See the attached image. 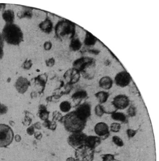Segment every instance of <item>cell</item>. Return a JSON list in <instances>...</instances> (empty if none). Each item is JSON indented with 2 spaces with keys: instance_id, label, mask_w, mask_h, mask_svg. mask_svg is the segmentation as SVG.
I'll return each instance as SVG.
<instances>
[{
  "instance_id": "4fadbf2b",
  "label": "cell",
  "mask_w": 159,
  "mask_h": 161,
  "mask_svg": "<svg viewBox=\"0 0 159 161\" xmlns=\"http://www.w3.org/2000/svg\"><path fill=\"white\" fill-rule=\"evenodd\" d=\"M30 85V82L28 79L20 76L16 81L15 87L19 93L24 94L27 92Z\"/></svg>"
},
{
  "instance_id": "9c48e42d",
  "label": "cell",
  "mask_w": 159,
  "mask_h": 161,
  "mask_svg": "<svg viewBox=\"0 0 159 161\" xmlns=\"http://www.w3.org/2000/svg\"><path fill=\"white\" fill-rule=\"evenodd\" d=\"M81 76L80 72L72 67L66 71L63 77L68 85H71L78 82Z\"/></svg>"
},
{
  "instance_id": "f35d334b",
  "label": "cell",
  "mask_w": 159,
  "mask_h": 161,
  "mask_svg": "<svg viewBox=\"0 0 159 161\" xmlns=\"http://www.w3.org/2000/svg\"><path fill=\"white\" fill-rule=\"evenodd\" d=\"M26 131L29 135L31 136V135H34V134L35 133V128L34 127L33 125H32L27 128Z\"/></svg>"
},
{
  "instance_id": "4dcf8cb0",
  "label": "cell",
  "mask_w": 159,
  "mask_h": 161,
  "mask_svg": "<svg viewBox=\"0 0 159 161\" xmlns=\"http://www.w3.org/2000/svg\"><path fill=\"white\" fill-rule=\"evenodd\" d=\"M137 113V108L134 106H129L128 109H127V114L128 117H133L136 116Z\"/></svg>"
},
{
  "instance_id": "52a82bcc",
  "label": "cell",
  "mask_w": 159,
  "mask_h": 161,
  "mask_svg": "<svg viewBox=\"0 0 159 161\" xmlns=\"http://www.w3.org/2000/svg\"><path fill=\"white\" fill-rule=\"evenodd\" d=\"M132 78L130 74L126 71L119 72L116 74L114 81L116 85L120 88H125L130 84Z\"/></svg>"
},
{
  "instance_id": "f1b7e54d",
  "label": "cell",
  "mask_w": 159,
  "mask_h": 161,
  "mask_svg": "<svg viewBox=\"0 0 159 161\" xmlns=\"http://www.w3.org/2000/svg\"><path fill=\"white\" fill-rule=\"evenodd\" d=\"M112 141L117 146L122 147L124 145V142L120 137L117 135H114L112 137Z\"/></svg>"
},
{
  "instance_id": "7bdbcfd3",
  "label": "cell",
  "mask_w": 159,
  "mask_h": 161,
  "mask_svg": "<svg viewBox=\"0 0 159 161\" xmlns=\"http://www.w3.org/2000/svg\"><path fill=\"white\" fill-rule=\"evenodd\" d=\"M4 41L2 37L1 33H0V49L4 48Z\"/></svg>"
},
{
  "instance_id": "ab89813d",
  "label": "cell",
  "mask_w": 159,
  "mask_h": 161,
  "mask_svg": "<svg viewBox=\"0 0 159 161\" xmlns=\"http://www.w3.org/2000/svg\"><path fill=\"white\" fill-rule=\"evenodd\" d=\"M88 52L93 55H98L100 53L101 51L98 49H89Z\"/></svg>"
},
{
  "instance_id": "c3c4849f",
  "label": "cell",
  "mask_w": 159,
  "mask_h": 161,
  "mask_svg": "<svg viewBox=\"0 0 159 161\" xmlns=\"http://www.w3.org/2000/svg\"><path fill=\"white\" fill-rule=\"evenodd\" d=\"M66 161H76V160L74 157H69L67 158Z\"/></svg>"
},
{
  "instance_id": "8fae6325",
  "label": "cell",
  "mask_w": 159,
  "mask_h": 161,
  "mask_svg": "<svg viewBox=\"0 0 159 161\" xmlns=\"http://www.w3.org/2000/svg\"><path fill=\"white\" fill-rule=\"evenodd\" d=\"M94 130L96 135L100 137L102 140H105L110 135V128L108 125L104 122L96 123Z\"/></svg>"
},
{
  "instance_id": "ee69618b",
  "label": "cell",
  "mask_w": 159,
  "mask_h": 161,
  "mask_svg": "<svg viewBox=\"0 0 159 161\" xmlns=\"http://www.w3.org/2000/svg\"><path fill=\"white\" fill-rule=\"evenodd\" d=\"M33 126H34V128L37 130H41V124L40 122H37L35 123V124H34L33 125Z\"/></svg>"
},
{
  "instance_id": "7dc6e473",
  "label": "cell",
  "mask_w": 159,
  "mask_h": 161,
  "mask_svg": "<svg viewBox=\"0 0 159 161\" xmlns=\"http://www.w3.org/2000/svg\"><path fill=\"white\" fill-rule=\"evenodd\" d=\"M6 8V4H0V11H4Z\"/></svg>"
},
{
  "instance_id": "44dd1931",
  "label": "cell",
  "mask_w": 159,
  "mask_h": 161,
  "mask_svg": "<svg viewBox=\"0 0 159 161\" xmlns=\"http://www.w3.org/2000/svg\"><path fill=\"white\" fill-rule=\"evenodd\" d=\"M94 96L99 102V104H103L107 102L110 97V94L105 91H100L95 93Z\"/></svg>"
},
{
  "instance_id": "83f0119b",
  "label": "cell",
  "mask_w": 159,
  "mask_h": 161,
  "mask_svg": "<svg viewBox=\"0 0 159 161\" xmlns=\"http://www.w3.org/2000/svg\"><path fill=\"white\" fill-rule=\"evenodd\" d=\"M94 111L95 115L98 117H102L105 114L104 109L102 104L96 105L95 107Z\"/></svg>"
},
{
  "instance_id": "2e32d148",
  "label": "cell",
  "mask_w": 159,
  "mask_h": 161,
  "mask_svg": "<svg viewBox=\"0 0 159 161\" xmlns=\"http://www.w3.org/2000/svg\"><path fill=\"white\" fill-rule=\"evenodd\" d=\"M102 140L97 135H87L85 141V145L92 149H95L101 144Z\"/></svg>"
},
{
  "instance_id": "cb8c5ba5",
  "label": "cell",
  "mask_w": 159,
  "mask_h": 161,
  "mask_svg": "<svg viewBox=\"0 0 159 161\" xmlns=\"http://www.w3.org/2000/svg\"><path fill=\"white\" fill-rule=\"evenodd\" d=\"M50 112L47 111V108L44 105H41L39 107L38 116L43 121L48 120Z\"/></svg>"
},
{
  "instance_id": "603a6c76",
  "label": "cell",
  "mask_w": 159,
  "mask_h": 161,
  "mask_svg": "<svg viewBox=\"0 0 159 161\" xmlns=\"http://www.w3.org/2000/svg\"><path fill=\"white\" fill-rule=\"evenodd\" d=\"M17 16L19 19H31L33 16V12L32 9L25 8L18 12Z\"/></svg>"
},
{
  "instance_id": "60d3db41",
  "label": "cell",
  "mask_w": 159,
  "mask_h": 161,
  "mask_svg": "<svg viewBox=\"0 0 159 161\" xmlns=\"http://www.w3.org/2000/svg\"><path fill=\"white\" fill-rule=\"evenodd\" d=\"M32 119H31V118L29 117L28 116L26 115L25 118H24V122H25V123L24 124V125H29L31 124V123L32 122Z\"/></svg>"
},
{
  "instance_id": "d6a6232c",
  "label": "cell",
  "mask_w": 159,
  "mask_h": 161,
  "mask_svg": "<svg viewBox=\"0 0 159 161\" xmlns=\"http://www.w3.org/2000/svg\"><path fill=\"white\" fill-rule=\"evenodd\" d=\"M102 161H114L115 160V155L111 153H107L101 155Z\"/></svg>"
},
{
  "instance_id": "ac0fdd59",
  "label": "cell",
  "mask_w": 159,
  "mask_h": 161,
  "mask_svg": "<svg viewBox=\"0 0 159 161\" xmlns=\"http://www.w3.org/2000/svg\"><path fill=\"white\" fill-rule=\"evenodd\" d=\"M2 18L6 24L14 23L15 19V12L11 9L4 10L2 13Z\"/></svg>"
},
{
  "instance_id": "1f68e13d",
  "label": "cell",
  "mask_w": 159,
  "mask_h": 161,
  "mask_svg": "<svg viewBox=\"0 0 159 161\" xmlns=\"http://www.w3.org/2000/svg\"><path fill=\"white\" fill-rule=\"evenodd\" d=\"M33 66L32 60L30 59H27L24 61L22 65V67L25 70H29Z\"/></svg>"
},
{
  "instance_id": "9a60e30c",
  "label": "cell",
  "mask_w": 159,
  "mask_h": 161,
  "mask_svg": "<svg viewBox=\"0 0 159 161\" xmlns=\"http://www.w3.org/2000/svg\"><path fill=\"white\" fill-rule=\"evenodd\" d=\"M39 27L41 31L46 34H50L53 31L54 25L51 19L49 17H46L39 23Z\"/></svg>"
},
{
  "instance_id": "d4e9b609",
  "label": "cell",
  "mask_w": 159,
  "mask_h": 161,
  "mask_svg": "<svg viewBox=\"0 0 159 161\" xmlns=\"http://www.w3.org/2000/svg\"><path fill=\"white\" fill-rule=\"evenodd\" d=\"M87 97H88V93L86 91L81 90L75 92L72 95L71 98L73 100H82L87 98Z\"/></svg>"
},
{
  "instance_id": "ffe728a7",
  "label": "cell",
  "mask_w": 159,
  "mask_h": 161,
  "mask_svg": "<svg viewBox=\"0 0 159 161\" xmlns=\"http://www.w3.org/2000/svg\"><path fill=\"white\" fill-rule=\"evenodd\" d=\"M82 46L83 44L80 40L78 38H75L74 37L71 40L69 44V48L72 51L75 52L80 50L82 48Z\"/></svg>"
},
{
  "instance_id": "816d5d0a",
  "label": "cell",
  "mask_w": 159,
  "mask_h": 161,
  "mask_svg": "<svg viewBox=\"0 0 159 161\" xmlns=\"http://www.w3.org/2000/svg\"></svg>"
},
{
  "instance_id": "d590c367",
  "label": "cell",
  "mask_w": 159,
  "mask_h": 161,
  "mask_svg": "<svg viewBox=\"0 0 159 161\" xmlns=\"http://www.w3.org/2000/svg\"><path fill=\"white\" fill-rule=\"evenodd\" d=\"M45 63L46 67H52L55 65L56 60H55V58L51 57V58H49V59L46 60Z\"/></svg>"
},
{
  "instance_id": "681fc988",
  "label": "cell",
  "mask_w": 159,
  "mask_h": 161,
  "mask_svg": "<svg viewBox=\"0 0 159 161\" xmlns=\"http://www.w3.org/2000/svg\"><path fill=\"white\" fill-rule=\"evenodd\" d=\"M9 123H10V124H11V125H13L14 124H13V123L15 124L14 123V122H13V121H10V122H9Z\"/></svg>"
},
{
  "instance_id": "8992f818",
  "label": "cell",
  "mask_w": 159,
  "mask_h": 161,
  "mask_svg": "<svg viewBox=\"0 0 159 161\" xmlns=\"http://www.w3.org/2000/svg\"><path fill=\"white\" fill-rule=\"evenodd\" d=\"M87 135L83 131L71 133L67 139L68 145L76 149L85 145V140Z\"/></svg>"
},
{
  "instance_id": "7402d4cb",
  "label": "cell",
  "mask_w": 159,
  "mask_h": 161,
  "mask_svg": "<svg viewBox=\"0 0 159 161\" xmlns=\"http://www.w3.org/2000/svg\"><path fill=\"white\" fill-rule=\"evenodd\" d=\"M98 39L89 32H86L85 34V38L83 41V44L87 47H92L95 45L97 42Z\"/></svg>"
},
{
  "instance_id": "5b68a950",
  "label": "cell",
  "mask_w": 159,
  "mask_h": 161,
  "mask_svg": "<svg viewBox=\"0 0 159 161\" xmlns=\"http://www.w3.org/2000/svg\"><path fill=\"white\" fill-rule=\"evenodd\" d=\"M76 161H93L94 158L95 150L84 145L75 149Z\"/></svg>"
},
{
  "instance_id": "b9f144b4",
  "label": "cell",
  "mask_w": 159,
  "mask_h": 161,
  "mask_svg": "<svg viewBox=\"0 0 159 161\" xmlns=\"http://www.w3.org/2000/svg\"><path fill=\"white\" fill-rule=\"evenodd\" d=\"M34 138L38 140H41V138L43 137L42 134L40 132H39V131L35 132V133L34 134Z\"/></svg>"
},
{
  "instance_id": "7c38bea8",
  "label": "cell",
  "mask_w": 159,
  "mask_h": 161,
  "mask_svg": "<svg viewBox=\"0 0 159 161\" xmlns=\"http://www.w3.org/2000/svg\"><path fill=\"white\" fill-rule=\"evenodd\" d=\"M91 105L88 102H84L78 106L75 112L78 116L87 122L91 115Z\"/></svg>"
},
{
  "instance_id": "f6af8a7d",
  "label": "cell",
  "mask_w": 159,
  "mask_h": 161,
  "mask_svg": "<svg viewBox=\"0 0 159 161\" xmlns=\"http://www.w3.org/2000/svg\"><path fill=\"white\" fill-rule=\"evenodd\" d=\"M14 138H15V141L17 143H19L21 140V137L19 135H16L14 136Z\"/></svg>"
},
{
  "instance_id": "e575fe53",
  "label": "cell",
  "mask_w": 159,
  "mask_h": 161,
  "mask_svg": "<svg viewBox=\"0 0 159 161\" xmlns=\"http://www.w3.org/2000/svg\"><path fill=\"white\" fill-rule=\"evenodd\" d=\"M63 116L62 115L61 113L57 111H55L53 113V119L52 120L55 122L58 121V122H61Z\"/></svg>"
},
{
  "instance_id": "bcb514c9",
  "label": "cell",
  "mask_w": 159,
  "mask_h": 161,
  "mask_svg": "<svg viewBox=\"0 0 159 161\" xmlns=\"http://www.w3.org/2000/svg\"><path fill=\"white\" fill-rule=\"evenodd\" d=\"M111 62L109 59H106L104 62V65L106 67H109L111 66Z\"/></svg>"
},
{
  "instance_id": "d6986e66",
  "label": "cell",
  "mask_w": 159,
  "mask_h": 161,
  "mask_svg": "<svg viewBox=\"0 0 159 161\" xmlns=\"http://www.w3.org/2000/svg\"><path fill=\"white\" fill-rule=\"evenodd\" d=\"M111 115V118L114 121L120 122L123 123H126L128 122L127 116L122 112H114Z\"/></svg>"
},
{
  "instance_id": "f546056e",
  "label": "cell",
  "mask_w": 159,
  "mask_h": 161,
  "mask_svg": "<svg viewBox=\"0 0 159 161\" xmlns=\"http://www.w3.org/2000/svg\"><path fill=\"white\" fill-rule=\"evenodd\" d=\"M110 130L113 133H118L121 128V125L120 123L113 122L110 125Z\"/></svg>"
},
{
  "instance_id": "484cf974",
  "label": "cell",
  "mask_w": 159,
  "mask_h": 161,
  "mask_svg": "<svg viewBox=\"0 0 159 161\" xmlns=\"http://www.w3.org/2000/svg\"><path fill=\"white\" fill-rule=\"evenodd\" d=\"M59 107L62 112L64 113H67L70 112L71 109V104L70 102L68 101H64L60 103Z\"/></svg>"
},
{
  "instance_id": "30bf717a",
  "label": "cell",
  "mask_w": 159,
  "mask_h": 161,
  "mask_svg": "<svg viewBox=\"0 0 159 161\" xmlns=\"http://www.w3.org/2000/svg\"><path fill=\"white\" fill-rule=\"evenodd\" d=\"M96 73V61L94 60L90 62L80 72L83 77L88 80L94 78Z\"/></svg>"
},
{
  "instance_id": "5bb4252c",
  "label": "cell",
  "mask_w": 159,
  "mask_h": 161,
  "mask_svg": "<svg viewBox=\"0 0 159 161\" xmlns=\"http://www.w3.org/2000/svg\"><path fill=\"white\" fill-rule=\"evenodd\" d=\"M95 60L93 57H82L75 60L73 63V67L81 72L87 65L92 61Z\"/></svg>"
},
{
  "instance_id": "3957f363",
  "label": "cell",
  "mask_w": 159,
  "mask_h": 161,
  "mask_svg": "<svg viewBox=\"0 0 159 161\" xmlns=\"http://www.w3.org/2000/svg\"><path fill=\"white\" fill-rule=\"evenodd\" d=\"M56 37L61 41L71 40L75 37V25L71 21L61 20L54 27Z\"/></svg>"
},
{
  "instance_id": "ba28073f",
  "label": "cell",
  "mask_w": 159,
  "mask_h": 161,
  "mask_svg": "<svg viewBox=\"0 0 159 161\" xmlns=\"http://www.w3.org/2000/svg\"><path fill=\"white\" fill-rule=\"evenodd\" d=\"M129 97L124 94H119L113 98L111 104L116 110H124L130 105Z\"/></svg>"
},
{
  "instance_id": "f907efd6",
  "label": "cell",
  "mask_w": 159,
  "mask_h": 161,
  "mask_svg": "<svg viewBox=\"0 0 159 161\" xmlns=\"http://www.w3.org/2000/svg\"><path fill=\"white\" fill-rule=\"evenodd\" d=\"M1 102H0V106L1 105Z\"/></svg>"
},
{
  "instance_id": "6da1fadb",
  "label": "cell",
  "mask_w": 159,
  "mask_h": 161,
  "mask_svg": "<svg viewBox=\"0 0 159 161\" xmlns=\"http://www.w3.org/2000/svg\"><path fill=\"white\" fill-rule=\"evenodd\" d=\"M1 33L4 42L8 44L19 46L23 42V32L16 24H5Z\"/></svg>"
},
{
  "instance_id": "74e56055",
  "label": "cell",
  "mask_w": 159,
  "mask_h": 161,
  "mask_svg": "<svg viewBox=\"0 0 159 161\" xmlns=\"http://www.w3.org/2000/svg\"><path fill=\"white\" fill-rule=\"evenodd\" d=\"M8 107L4 104L0 106V115H4L8 112Z\"/></svg>"
},
{
  "instance_id": "e0dca14e",
  "label": "cell",
  "mask_w": 159,
  "mask_h": 161,
  "mask_svg": "<svg viewBox=\"0 0 159 161\" xmlns=\"http://www.w3.org/2000/svg\"><path fill=\"white\" fill-rule=\"evenodd\" d=\"M98 84L100 88L107 90L110 89L113 86V80L110 76H103L100 79Z\"/></svg>"
},
{
  "instance_id": "7a4b0ae2",
  "label": "cell",
  "mask_w": 159,
  "mask_h": 161,
  "mask_svg": "<svg viewBox=\"0 0 159 161\" xmlns=\"http://www.w3.org/2000/svg\"><path fill=\"white\" fill-rule=\"evenodd\" d=\"M61 122L66 131L73 133L83 131L86 127L87 122L80 118L74 111L63 116Z\"/></svg>"
},
{
  "instance_id": "277c9868",
  "label": "cell",
  "mask_w": 159,
  "mask_h": 161,
  "mask_svg": "<svg viewBox=\"0 0 159 161\" xmlns=\"http://www.w3.org/2000/svg\"><path fill=\"white\" fill-rule=\"evenodd\" d=\"M14 133L8 125L0 124V148H6L13 141Z\"/></svg>"
},
{
  "instance_id": "8d00e7d4",
  "label": "cell",
  "mask_w": 159,
  "mask_h": 161,
  "mask_svg": "<svg viewBox=\"0 0 159 161\" xmlns=\"http://www.w3.org/2000/svg\"><path fill=\"white\" fill-rule=\"evenodd\" d=\"M52 43L50 41H46L43 44V48L46 51H49L51 49L52 47Z\"/></svg>"
},
{
  "instance_id": "4316f807",
  "label": "cell",
  "mask_w": 159,
  "mask_h": 161,
  "mask_svg": "<svg viewBox=\"0 0 159 161\" xmlns=\"http://www.w3.org/2000/svg\"><path fill=\"white\" fill-rule=\"evenodd\" d=\"M44 122L43 123V125L45 127L52 130V131L56 130V127H57V124H56V122L53 121V120L52 121H50L49 120L44 121Z\"/></svg>"
},
{
  "instance_id": "836d02e7",
  "label": "cell",
  "mask_w": 159,
  "mask_h": 161,
  "mask_svg": "<svg viewBox=\"0 0 159 161\" xmlns=\"http://www.w3.org/2000/svg\"><path fill=\"white\" fill-rule=\"evenodd\" d=\"M138 130L132 129H128L126 131L128 139L133 138L138 133Z\"/></svg>"
}]
</instances>
